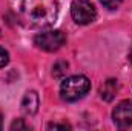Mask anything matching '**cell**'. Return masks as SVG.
<instances>
[{
	"mask_svg": "<svg viewBox=\"0 0 132 131\" xmlns=\"http://www.w3.org/2000/svg\"><path fill=\"white\" fill-rule=\"evenodd\" d=\"M91 90V82L86 76H71L62 82L60 96L66 102H75L78 99L85 97Z\"/></svg>",
	"mask_w": 132,
	"mask_h": 131,
	"instance_id": "cell-2",
	"label": "cell"
},
{
	"mask_svg": "<svg viewBox=\"0 0 132 131\" xmlns=\"http://www.w3.org/2000/svg\"><path fill=\"white\" fill-rule=\"evenodd\" d=\"M71 16L75 23L88 25L95 20L97 9L91 0H74L71 5Z\"/></svg>",
	"mask_w": 132,
	"mask_h": 131,
	"instance_id": "cell-4",
	"label": "cell"
},
{
	"mask_svg": "<svg viewBox=\"0 0 132 131\" xmlns=\"http://www.w3.org/2000/svg\"><path fill=\"white\" fill-rule=\"evenodd\" d=\"M23 20L35 28H48L55 23L59 16L57 0H23L22 2Z\"/></svg>",
	"mask_w": 132,
	"mask_h": 131,
	"instance_id": "cell-1",
	"label": "cell"
},
{
	"mask_svg": "<svg viewBox=\"0 0 132 131\" xmlns=\"http://www.w3.org/2000/svg\"><path fill=\"white\" fill-rule=\"evenodd\" d=\"M48 128H49V130H68V128H71V127L66 125V123H49Z\"/></svg>",
	"mask_w": 132,
	"mask_h": 131,
	"instance_id": "cell-11",
	"label": "cell"
},
{
	"mask_svg": "<svg viewBox=\"0 0 132 131\" xmlns=\"http://www.w3.org/2000/svg\"><path fill=\"white\" fill-rule=\"evenodd\" d=\"M38 110V96L35 91H28L22 100V111L26 116H32Z\"/></svg>",
	"mask_w": 132,
	"mask_h": 131,
	"instance_id": "cell-6",
	"label": "cell"
},
{
	"mask_svg": "<svg viewBox=\"0 0 132 131\" xmlns=\"http://www.w3.org/2000/svg\"><path fill=\"white\" fill-rule=\"evenodd\" d=\"M129 60L132 62V46H131V51H129Z\"/></svg>",
	"mask_w": 132,
	"mask_h": 131,
	"instance_id": "cell-14",
	"label": "cell"
},
{
	"mask_svg": "<svg viewBox=\"0 0 132 131\" xmlns=\"http://www.w3.org/2000/svg\"><path fill=\"white\" fill-rule=\"evenodd\" d=\"M100 2H101L103 6H106L108 9H117L123 0H100Z\"/></svg>",
	"mask_w": 132,
	"mask_h": 131,
	"instance_id": "cell-9",
	"label": "cell"
},
{
	"mask_svg": "<svg viewBox=\"0 0 132 131\" xmlns=\"http://www.w3.org/2000/svg\"><path fill=\"white\" fill-rule=\"evenodd\" d=\"M8 62H9V54H8V51L5 48L0 46V68H3Z\"/></svg>",
	"mask_w": 132,
	"mask_h": 131,
	"instance_id": "cell-10",
	"label": "cell"
},
{
	"mask_svg": "<svg viewBox=\"0 0 132 131\" xmlns=\"http://www.w3.org/2000/svg\"><path fill=\"white\" fill-rule=\"evenodd\" d=\"M2 127H3V117H2V114H0V130H2Z\"/></svg>",
	"mask_w": 132,
	"mask_h": 131,
	"instance_id": "cell-13",
	"label": "cell"
},
{
	"mask_svg": "<svg viewBox=\"0 0 132 131\" xmlns=\"http://www.w3.org/2000/svg\"><path fill=\"white\" fill-rule=\"evenodd\" d=\"M112 120L118 128H128L132 125V100L120 102L112 111Z\"/></svg>",
	"mask_w": 132,
	"mask_h": 131,
	"instance_id": "cell-5",
	"label": "cell"
},
{
	"mask_svg": "<svg viewBox=\"0 0 132 131\" xmlns=\"http://www.w3.org/2000/svg\"><path fill=\"white\" fill-rule=\"evenodd\" d=\"M28 127L23 123V120H15L12 125H11V130H26Z\"/></svg>",
	"mask_w": 132,
	"mask_h": 131,
	"instance_id": "cell-12",
	"label": "cell"
},
{
	"mask_svg": "<svg viewBox=\"0 0 132 131\" xmlns=\"http://www.w3.org/2000/svg\"><path fill=\"white\" fill-rule=\"evenodd\" d=\"M66 71H68V62H65V60L57 62V63L54 65V68H52L54 77H62V76H65Z\"/></svg>",
	"mask_w": 132,
	"mask_h": 131,
	"instance_id": "cell-8",
	"label": "cell"
},
{
	"mask_svg": "<svg viewBox=\"0 0 132 131\" xmlns=\"http://www.w3.org/2000/svg\"><path fill=\"white\" fill-rule=\"evenodd\" d=\"M34 43L37 45V48L52 53L60 49L66 43V35L60 30H49V31H43V33L37 34L34 37Z\"/></svg>",
	"mask_w": 132,
	"mask_h": 131,
	"instance_id": "cell-3",
	"label": "cell"
},
{
	"mask_svg": "<svg viewBox=\"0 0 132 131\" xmlns=\"http://www.w3.org/2000/svg\"><path fill=\"white\" fill-rule=\"evenodd\" d=\"M117 90H118V85H117V80H114V79H109V80H106L103 85H101V88H100V96L103 100H106V102H111L112 99L115 97V94H117Z\"/></svg>",
	"mask_w": 132,
	"mask_h": 131,
	"instance_id": "cell-7",
	"label": "cell"
}]
</instances>
